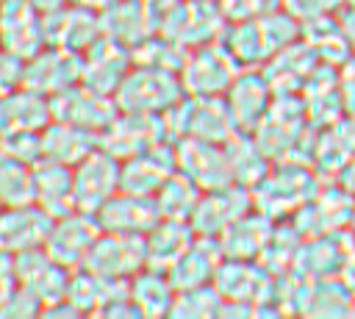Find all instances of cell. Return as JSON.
Listing matches in <instances>:
<instances>
[{
  "label": "cell",
  "mask_w": 355,
  "mask_h": 319,
  "mask_svg": "<svg viewBox=\"0 0 355 319\" xmlns=\"http://www.w3.org/2000/svg\"><path fill=\"white\" fill-rule=\"evenodd\" d=\"M302 39V22L288 14L283 6L258 17L227 22L222 31V44L244 69H261L275 53Z\"/></svg>",
  "instance_id": "1"
},
{
  "label": "cell",
  "mask_w": 355,
  "mask_h": 319,
  "mask_svg": "<svg viewBox=\"0 0 355 319\" xmlns=\"http://www.w3.org/2000/svg\"><path fill=\"white\" fill-rule=\"evenodd\" d=\"M164 119L172 141L194 136L225 144L241 130L225 94H186L164 114Z\"/></svg>",
  "instance_id": "2"
},
{
  "label": "cell",
  "mask_w": 355,
  "mask_h": 319,
  "mask_svg": "<svg viewBox=\"0 0 355 319\" xmlns=\"http://www.w3.org/2000/svg\"><path fill=\"white\" fill-rule=\"evenodd\" d=\"M316 175L311 164L300 161H277L272 169L252 186V202L269 219H291L313 194H316Z\"/></svg>",
  "instance_id": "3"
},
{
  "label": "cell",
  "mask_w": 355,
  "mask_h": 319,
  "mask_svg": "<svg viewBox=\"0 0 355 319\" xmlns=\"http://www.w3.org/2000/svg\"><path fill=\"white\" fill-rule=\"evenodd\" d=\"M180 97H186V89L178 72L141 67V64H133V69L125 75V80L114 94L119 111H139V114H166Z\"/></svg>",
  "instance_id": "4"
},
{
  "label": "cell",
  "mask_w": 355,
  "mask_h": 319,
  "mask_svg": "<svg viewBox=\"0 0 355 319\" xmlns=\"http://www.w3.org/2000/svg\"><path fill=\"white\" fill-rule=\"evenodd\" d=\"M225 28L227 19L219 3H202V0H175L155 19V33L180 42L186 50L222 39Z\"/></svg>",
  "instance_id": "5"
},
{
  "label": "cell",
  "mask_w": 355,
  "mask_h": 319,
  "mask_svg": "<svg viewBox=\"0 0 355 319\" xmlns=\"http://www.w3.org/2000/svg\"><path fill=\"white\" fill-rule=\"evenodd\" d=\"M244 67L230 55L222 39L189 50L180 69L186 94H225Z\"/></svg>",
  "instance_id": "6"
},
{
  "label": "cell",
  "mask_w": 355,
  "mask_h": 319,
  "mask_svg": "<svg viewBox=\"0 0 355 319\" xmlns=\"http://www.w3.org/2000/svg\"><path fill=\"white\" fill-rule=\"evenodd\" d=\"M275 283L277 275H272L261 261H239V258H225L214 277V286L225 302H244V305H255L258 311L275 305Z\"/></svg>",
  "instance_id": "7"
},
{
  "label": "cell",
  "mask_w": 355,
  "mask_h": 319,
  "mask_svg": "<svg viewBox=\"0 0 355 319\" xmlns=\"http://www.w3.org/2000/svg\"><path fill=\"white\" fill-rule=\"evenodd\" d=\"M161 141H172L166 130L164 114H139V111H119L111 125L100 133V147L119 161L139 155Z\"/></svg>",
  "instance_id": "8"
},
{
  "label": "cell",
  "mask_w": 355,
  "mask_h": 319,
  "mask_svg": "<svg viewBox=\"0 0 355 319\" xmlns=\"http://www.w3.org/2000/svg\"><path fill=\"white\" fill-rule=\"evenodd\" d=\"M147 266V244L144 236L136 233H108L103 230L94 247L89 250L83 269L105 275V277H119L130 280L136 272Z\"/></svg>",
  "instance_id": "9"
},
{
  "label": "cell",
  "mask_w": 355,
  "mask_h": 319,
  "mask_svg": "<svg viewBox=\"0 0 355 319\" xmlns=\"http://www.w3.org/2000/svg\"><path fill=\"white\" fill-rule=\"evenodd\" d=\"M14 261H17L19 286L28 288L42 302V311L55 305V302H61V300H67L69 280H72L75 269H69L61 261H55L44 247H33V250L17 252Z\"/></svg>",
  "instance_id": "10"
},
{
  "label": "cell",
  "mask_w": 355,
  "mask_h": 319,
  "mask_svg": "<svg viewBox=\"0 0 355 319\" xmlns=\"http://www.w3.org/2000/svg\"><path fill=\"white\" fill-rule=\"evenodd\" d=\"M100 233H103V227L97 222V214L72 208L69 214L53 219V227H50V236L44 241V250L55 261H61L64 266L80 269L86 255H89V250L100 239Z\"/></svg>",
  "instance_id": "11"
},
{
  "label": "cell",
  "mask_w": 355,
  "mask_h": 319,
  "mask_svg": "<svg viewBox=\"0 0 355 319\" xmlns=\"http://www.w3.org/2000/svg\"><path fill=\"white\" fill-rule=\"evenodd\" d=\"M175 153H178V172L191 178L202 191L236 183L225 144L186 136V139L175 141Z\"/></svg>",
  "instance_id": "12"
},
{
  "label": "cell",
  "mask_w": 355,
  "mask_h": 319,
  "mask_svg": "<svg viewBox=\"0 0 355 319\" xmlns=\"http://www.w3.org/2000/svg\"><path fill=\"white\" fill-rule=\"evenodd\" d=\"M50 108H53V119H61V122H69V125H78L94 133H103L111 125V119L119 114V105L111 94L94 92L83 83H75L53 94Z\"/></svg>",
  "instance_id": "13"
},
{
  "label": "cell",
  "mask_w": 355,
  "mask_h": 319,
  "mask_svg": "<svg viewBox=\"0 0 355 319\" xmlns=\"http://www.w3.org/2000/svg\"><path fill=\"white\" fill-rule=\"evenodd\" d=\"M119 172L122 161L103 147H97L89 158L72 166L75 175V208L97 214L116 191H119Z\"/></svg>",
  "instance_id": "14"
},
{
  "label": "cell",
  "mask_w": 355,
  "mask_h": 319,
  "mask_svg": "<svg viewBox=\"0 0 355 319\" xmlns=\"http://www.w3.org/2000/svg\"><path fill=\"white\" fill-rule=\"evenodd\" d=\"M0 42L3 50L22 55L25 61L47 47L44 14L31 0H3L0 3Z\"/></svg>",
  "instance_id": "15"
},
{
  "label": "cell",
  "mask_w": 355,
  "mask_h": 319,
  "mask_svg": "<svg viewBox=\"0 0 355 319\" xmlns=\"http://www.w3.org/2000/svg\"><path fill=\"white\" fill-rule=\"evenodd\" d=\"M252 208H255V202H252L250 186L230 183L222 189H211V191H202L200 205L191 216V227L197 230V236H214L216 239L222 230H227L236 219H241Z\"/></svg>",
  "instance_id": "16"
},
{
  "label": "cell",
  "mask_w": 355,
  "mask_h": 319,
  "mask_svg": "<svg viewBox=\"0 0 355 319\" xmlns=\"http://www.w3.org/2000/svg\"><path fill=\"white\" fill-rule=\"evenodd\" d=\"M80 83L114 97L125 75L133 69V50L108 36H100L86 53H80Z\"/></svg>",
  "instance_id": "17"
},
{
  "label": "cell",
  "mask_w": 355,
  "mask_h": 319,
  "mask_svg": "<svg viewBox=\"0 0 355 319\" xmlns=\"http://www.w3.org/2000/svg\"><path fill=\"white\" fill-rule=\"evenodd\" d=\"M80 53L47 44L44 50H39L36 55H31L25 61V89H33L44 97H53L75 83H80Z\"/></svg>",
  "instance_id": "18"
},
{
  "label": "cell",
  "mask_w": 355,
  "mask_h": 319,
  "mask_svg": "<svg viewBox=\"0 0 355 319\" xmlns=\"http://www.w3.org/2000/svg\"><path fill=\"white\" fill-rule=\"evenodd\" d=\"M178 172V153L175 141H161L139 155H130L122 161L119 172V191L130 194H147L155 197V191Z\"/></svg>",
  "instance_id": "19"
},
{
  "label": "cell",
  "mask_w": 355,
  "mask_h": 319,
  "mask_svg": "<svg viewBox=\"0 0 355 319\" xmlns=\"http://www.w3.org/2000/svg\"><path fill=\"white\" fill-rule=\"evenodd\" d=\"M53 219L36 202H17L0 205V250L17 255L33 247H44Z\"/></svg>",
  "instance_id": "20"
},
{
  "label": "cell",
  "mask_w": 355,
  "mask_h": 319,
  "mask_svg": "<svg viewBox=\"0 0 355 319\" xmlns=\"http://www.w3.org/2000/svg\"><path fill=\"white\" fill-rule=\"evenodd\" d=\"M44 31H47V44L72 53H86L103 36V22H100V11L69 3L53 14H44Z\"/></svg>",
  "instance_id": "21"
},
{
  "label": "cell",
  "mask_w": 355,
  "mask_h": 319,
  "mask_svg": "<svg viewBox=\"0 0 355 319\" xmlns=\"http://www.w3.org/2000/svg\"><path fill=\"white\" fill-rule=\"evenodd\" d=\"M319 67H322V58L316 55V50L300 39V42L283 47L280 53H275L261 67V72L266 75L275 94H302L305 83L311 80V75Z\"/></svg>",
  "instance_id": "22"
},
{
  "label": "cell",
  "mask_w": 355,
  "mask_h": 319,
  "mask_svg": "<svg viewBox=\"0 0 355 319\" xmlns=\"http://www.w3.org/2000/svg\"><path fill=\"white\" fill-rule=\"evenodd\" d=\"M97 222L103 230L108 233H136V236H147L158 222H161V211L155 197L147 194H130V191H116L100 211H97Z\"/></svg>",
  "instance_id": "23"
},
{
  "label": "cell",
  "mask_w": 355,
  "mask_h": 319,
  "mask_svg": "<svg viewBox=\"0 0 355 319\" xmlns=\"http://www.w3.org/2000/svg\"><path fill=\"white\" fill-rule=\"evenodd\" d=\"M31 202L50 216H64L75 208V175L72 166L42 158L31 169Z\"/></svg>",
  "instance_id": "24"
},
{
  "label": "cell",
  "mask_w": 355,
  "mask_h": 319,
  "mask_svg": "<svg viewBox=\"0 0 355 319\" xmlns=\"http://www.w3.org/2000/svg\"><path fill=\"white\" fill-rule=\"evenodd\" d=\"M225 100H227L239 128L252 130L269 111V105L275 100V89L269 86V80L261 69H241L236 75V80L230 83V89L225 92Z\"/></svg>",
  "instance_id": "25"
},
{
  "label": "cell",
  "mask_w": 355,
  "mask_h": 319,
  "mask_svg": "<svg viewBox=\"0 0 355 319\" xmlns=\"http://www.w3.org/2000/svg\"><path fill=\"white\" fill-rule=\"evenodd\" d=\"M97 147H100V133H94V130H86V128H78V125H69L61 119H50L42 128V153L50 161L78 166Z\"/></svg>",
  "instance_id": "26"
},
{
  "label": "cell",
  "mask_w": 355,
  "mask_h": 319,
  "mask_svg": "<svg viewBox=\"0 0 355 319\" xmlns=\"http://www.w3.org/2000/svg\"><path fill=\"white\" fill-rule=\"evenodd\" d=\"M275 230V219H269L266 214H261L258 208H252L250 214H244L241 219H236L227 230H222L216 236L222 255L225 258H239V261H258L269 236Z\"/></svg>",
  "instance_id": "27"
},
{
  "label": "cell",
  "mask_w": 355,
  "mask_h": 319,
  "mask_svg": "<svg viewBox=\"0 0 355 319\" xmlns=\"http://www.w3.org/2000/svg\"><path fill=\"white\" fill-rule=\"evenodd\" d=\"M100 22H103V36L130 50L155 33L153 14L141 0H114L105 11H100Z\"/></svg>",
  "instance_id": "28"
},
{
  "label": "cell",
  "mask_w": 355,
  "mask_h": 319,
  "mask_svg": "<svg viewBox=\"0 0 355 319\" xmlns=\"http://www.w3.org/2000/svg\"><path fill=\"white\" fill-rule=\"evenodd\" d=\"M53 119L50 97L33 89H14L0 97V139L17 130H42Z\"/></svg>",
  "instance_id": "29"
},
{
  "label": "cell",
  "mask_w": 355,
  "mask_h": 319,
  "mask_svg": "<svg viewBox=\"0 0 355 319\" xmlns=\"http://www.w3.org/2000/svg\"><path fill=\"white\" fill-rule=\"evenodd\" d=\"M222 261H225V255H222L219 241L214 236H197L194 244L178 258V264L166 275L178 291L194 288V286H208V283H214Z\"/></svg>",
  "instance_id": "30"
},
{
  "label": "cell",
  "mask_w": 355,
  "mask_h": 319,
  "mask_svg": "<svg viewBox=\"0 0 355 319\" xmlns=\"http://www.w3.org/2000/svg\"><path fill=\"white\" fill-rule=\"evenodd\" d=\"M130 294V280H119V277H105L89 269H75L72 280H69V291L67 300L80 311V313H94L100 316L114 300Z\"/></svg>",
  "instance_id": "31"
},
{
  "label": "cell",
  "mask_w": 355,
  "mask_h": 319,
  "mask_svg": "<svg viewBox=\"0 0 355 319\" xmlns=\"http://www.w3.org/2000/svg\"><path fill=\"white\" fill-rule=\"evenodd\" d=\"M194 239H197V230L191 227V222H183V219H161L144 236V244H147V266L161 269V272H169L178 264V258L194 244Z\"/></svg>",
  "instance_id": "32"
},
{
  "label": "cell",
  "mask_w": 355,
  "mask_h": 319,
  "mask_svg": "<svg viewBox=\"0 0 355 319\" xmlns=\"http://www.w3.org/2000/svg\"><path fill=\"white\" fill-rule=\"evenodd\" d=\"M175 294H178L175 283L161 269L144 266L130 277V300L136 302L141 316H169Z\"/></svg>",
  "instance_id": "33"
},
{
  "label": "cell",
  "mask_w": 355,
  "mask_h": 319,
  "mask_svg": "<svg viewBox=\"0 0 355 319\" xmlns=\"http://www.w3.org/2000/svg\"><path fill=\"white\" fill-rule=\"evenodd\" d=\"M225 150H227L233 180L241 183V186H250L252 189L272 169V158L263 153V147L258 144V139L252 136V130H239L233 139L225 141Z\"/></svg>",
  "instance_id": "34"
},
{
  "label": "cell",
  "mask_w": 355,
  "mask_h": 319,
  "mask_svg": "<svg viewBox=\"0 0 355 319\" xmlns=\"http://www.w3.org/2000/svg\"><path fill=\"white\" fill-rule=\"evenodd\" d=\"M200 197H202V189L186 178L183 172H175L158 191H155V202H158V211H161V219H183V222H191L197 205H200Z\"/></svg>",
  "instance_id": "35"
},
{
  "label": "cell",
  "mask_w": 355,
  "mask_h": 319,
  "mask_svg": "<svg viewBox=\"0 0 355 319\" xmlns=\"http://www.w3.org/2000/svg\"><path fill=\"white\" fill-rule=\"evenodd\" d=\"M186 55H189V50L164 33H153L141 44L133 47V64L155 67V69H166V72H178V75L186 64Z\"/></svg>",
  "instance_id": "36"
},
{
  "label": "cell",
  "mask_w": 355,
  "mask_h": 319,
  "mask_svg": "<svg viewBox=\"0 0 355 319\" xmlns=\"http://www.w3.org/2000/svg\"><path fill=\"white\" fill-rule=\"evenodd\" d=\"M222 302L225 300H222V294L216 291L214 283L183 288V291L175 294L169 316H178V319H211V316L222 313Z\"/></svg>",
  "instance_id": "37"
},
{
  "label": "cell",
  "mask_w": 355,
  "mask_h": 319,
  "mask_svg": "<svg viewBox=\"0 0 355 319\" xmlns=\"http://www.w3.org/2000/svg\"><path fill=\"white\" fill-rule=\"evenodd\" d=\"M31 164L0 147V205L31 202Z\"/></svg>",
  "instance_id": "38"
},
{
  "label": "cell",
  "mask_w": 355,
  "mask_h": 319,
  "mask_svg": "<svg viewBox=\"0 0 355 319\" xmlns=\"http://www.w3.org/2000/svg\"><path fill=\"white\" fill-rule=\"evenodd\" d=\"M0 147L6 153H11L14 158L31 164V166L44 158V153H42V130H17V133H8V136L0 139Z\"/></svg>",
  "instance_id": "39"
},
{
  "label": "cell",
  "mask_w": 355,
  "mask_h": 319,
  "mask_svg": "<svg viewBox=\"0 0 355 319\" xmlns=\"http://www.w3.org/2000/svg\"><path fill=\"white\" fill-rule=\"evenodd\" d=\"M283 0H219V8L227 22H241V19H258L275 8H280Z\"/></svg>",
  "instance_id": "40"
},
{
  "label": "cell",
  "mask_w": 355,
  "mask_h": 319,
  "mask_svg": "<svg viewBox=\"0 0 355 319\" xmlns=\"http://www.w3.org/2000/svg\"><path fill=\"white\" fill-rule=\"evenodd\" d=\"M344 3L349 0H283V8L294 14L300 22H311L319 17H330L333 11L344 8Z\"/></svg>",
  "instance_id": "41"
},
{
  "label": "cell",
  "mask_w": 355,
  "mask_h": 319,
  "mask_svg": "<svg viewBox=\"0 0 355 319\" xmlns=\"http://www.w3.org/2000/svg\"><path fill=\"white\" fill-rule=\"evenodd\" d=\"M0 316H11V319H25V316H42V302L22 286H17L11 291V297L0 305Z\"/></svg>",
  "instance_id": "42"
},
{
  "label": "cell",
  "mask_w": 355,
  "mask_h": 319,
  "mask_svg": "<svg viewBox=\"0 0 355 319\" xmlns=\"http://www.w3.org/2000/svg\"><path fill=\"white\" fill-rule=\"evenodd\" d=\"M25 80V58L0 47V97L19 89Z\"/></svg>",
  "instance_id": "43"
},
{
  "label": "cell",
  "mask_w": 355,
  "mask_h": 319,
  "mask_svg": "<svg viewBox=\"0 0 355 319\" xmlns=\"http://www.w3.org/2000/svg\"><path fill=\"white\" fill-rule=\"evenodd\" d=\"M19 286V277H17V261L11 252L0 250V305L11 297V291Z\"/></svg>",
  "instance_id": "44"
},
{
  "label": "cell",
  "mask_w": 355,
  "mask_h": 319,
  "mask_svg": "<svg viewBox=\"0 0 355 319\" xmlns=\"http://www.w3.org/2000/svg\"><path fill=\"white\" fill-rule=\"evenodd\" d=\"M341 100H344V108H349L355 114V64L347 67V75L341 72Z\"/></svg>",
  "instance_id": "45"
},
{
  "label": "cell",
  "mask_w": 355,
  "mask_h": 319,
  "mask_svg": "<svg viewBox=\"0 0 355 319\" xmlns=\"http://www.w3.org/2000/svg\"><path fill=\"white\" fill-rule=\"evenodd\" d=\"M338 22H341V28H344V33H347V42H349V47L355 50V6H352V3L347 6V11H341Z\"/></svg>",
  "instance_id": "46"
},
{
  "label": "cell",
  "mask_w": 355,
  "mask_h": 319,
  "mask_svg": "<svg viewBox=\"0 0 355 319\" xmlns=\"http://www.w3.org/2000/svg\"><path fill=\"white\" fill-rule=\"evenodd\" d=\"M42 14H53V11H58V8H64V6H69L72 0H31Z\"/></svg>",
  "instance_id": "47"
},
{
  "label": "cell",
  "mask_w": 355,
  "mask_h": 319,
  "mask_svg": "<svg viewBox=\"0 0 355 319\" xmlns=\"http://www.w3.org/2000/svg\"><path fill=\"white\" fill-rule=\"evenodd\" d=\"M141 3L150 8V14H153V22H155V19H158V14H161L164 8H169L175 0H141Z\"/></svg>",
  "instance_id": "48"
},
{
  "label": "cell",
  "mask_w": 355,
  "mask_h": 319,
  "mask_svg": "<svg viewBox=\"0 0 355 319\" xmlns=\"http://www.w3.org/2000/svg\"><path fill=\"white\" fill-rule=\"evenodd\" d=\"M341 183L347 186V191H355V158L347 164V169L341 172Z\"/></svg>",
  "instance_id": "49"
},
{
  "label": "cell",
  "mask_w": 355,
  "mask_h": 319,
  "mask_svg": "<svg viewBox=\"0 0 355 319\" xmlns=\"http://www.w3.org/2000/svg\"><path fill=\"white\" fill-rule=\"evenodd\" d=\"M72 3H78V6H86V8H94V11H105L114 0H72Z\"/></svg>",
  "instance_id": "50"
},
{
  "label": "cell",
  "mask_w": 355,
  "mask_h": 319,
  "mask_svg": "<svg viewBox=\"0 0 355 319\" xmlns=\"http://www.w3.org/2000/svg\"><path fill=\"white\" fill-rule=\"evenodd\" d=\"M202 3H219V0H202Z\"/></svg>",
  "instance_id": "51"
},
{
  "label": "cell",
  "mask_w": 355,
  "mask_h": 319,
  "mask_svg": "<svg viewBox=\"0 0 355 319\" xmlns=\"http://www.w3.org/2000/svg\"><path fill=\"white\" fill-rule=\"evenodd\" d=\"M349 3H352V6H355V0H349Z\"/></svg>",
  "instance_id": "52"
},
{
  "label": "cell",
  "mask_w": 355,
  "mask_h": 319,
  "mask_svg": "<svg viewBox=\"0 0 355 319\" xmlns=\"http://www.w3.org/2000/svg\"><path fill=\"white\" fill-rule=\"evenodd\" d=\"M0 47H3V42H0Z\"/></svg>",
  "instance_id": "53"
},
{
  "label": "cell",
  "mask_w": 355,
  "mask_h": 319,
  "mask_svg": "<svg viewBox=\"0 0 355 319\" xmlns=\"http://www.w3.org/2000/svg\"><path fill=\"white\" fill-rule=\"evenodd\" d=\"M0 3H3V0H0Z\"/></svg>",
  "instance_id": "54"
}]
</instances>
